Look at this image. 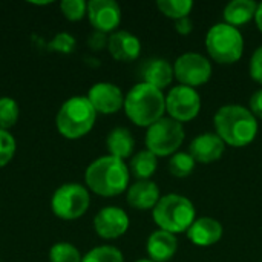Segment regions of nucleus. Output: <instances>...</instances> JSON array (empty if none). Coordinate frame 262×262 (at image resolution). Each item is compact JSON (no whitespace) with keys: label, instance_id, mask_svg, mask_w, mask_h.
<instances>
[{"label":"nucleus","instance_id":"nucleus-1","mask_svg":"<svg viewBox=\"0 0 262 262\" xmlns=\"http://www.w3.org/2000/svg\"><path fill=\"white\" fill-rule=\"evenodd\" d=\"M216 135L229 146L244 147L250 144L258 134L256 117L250 109L238 104H227L216 111L215 118Z\"/></svg>","mask_w":262,"mask_h":262},{"label":"nucleus","instance_id":"nucleus-2","mask_svg":"<svg viewBox=\"0 0 262 262\" xmlns=\"http://www.w3.org/2000/svg\"><path fill=\"white\" fill-rule=\"evenodd\" d=\"M129 167L120 158L106 155L92 161L86 172V186L100 196H117L127 189L129 184Z\"/></svg>","mask_w":262,"mask_h":262},{"label":"nucleus","instance_id":"nucleus-3","mask_svg":"<svg viewBox=\"0 0 262 262\" xmlns=\"http://www.w3.org/2000/svg\"><path fill=\"white\" fill-rule=\"evenodd\" d=\"M124 112L134 124L149 127L164 117L166 97L163 91L141 81L124 97Z\"/></svg>","mask_w":262,"mask_h":262},{"label":"nucleus","instance_id":"nucleus-4","mask_svg":"<svg viewBox=\"0 0 262 262\" xmlns=\"http://www.w3.org/2000/svg\"><path fill=\"white\" fill-rule=\"evenodd\" d=\"M97 112L88 97L75 95L66 100L55 118V126L60 135L68 140H78L91 132L95 124Z\"/></svg>","mask_w":262,"mask_h":262},{"label":"nucleus","instance_id":"nucleus-5","mask_svg":"<svg viewBox=\"0 0 262 262\" xmlns=\"http://www.w3.org/2000/svg\"><path fill=\"white\" fill-rule=\"evenodd\" d=\"M155 224L169 233L187 232L193 224L195 207L190 200L178 193H169L160 198L152 210Z\"/></svg>","mask_w":262,"mask_h":262},{"label":"nucleus","instance_id":"nucleus-6","mask_svg":"<svg viewBox=\"0 0 262 262\" xmlns=\"http://www.w3.org/2000/svg\"><path fill=\"white\" fill-rule=\"evenodd\" d=\"M206 48L216 63L232 64L243 57L244 40L238 28L224 21L209 29L206 35Z\"/></svg>","mask_w":262,"mask_h":262},{"label":"nucleus","instance_id":"nucleus-7","mask_svg":"<svg viewBox=\"0 0 262 262\" xmlns=\"http://www.w3.org/2000/svg\"><path fill=\"white\" fill-rule=\"evenodd\" d=\"M184 141L183 124L170 117H163L147 127L146 147L157 157H169L177 154Z\"/></svg>","mask_w":262,"mask_h":262},{"label":"nucleus","instance_id":"nucleus-8","mask_svg":"<svg viewBox=\"0 0 262 262\" xmlns=\"http://www.w3.org/2000/svg\"><path fill=\"white\" fill-rule=\"evenodd\" d=\"M91 204L89 192L78 183H66L60 186L51 200V209L55 216L72 221L83 216Z\"/></svg>","mask_w":262,"mask_h":262},{"label":"nucleus","instance_id":"nucleus-9","mask_svg":"<svg viewBox=\"0 0 262 262\" xmlns=\"http://www.w3.org/2000/svg\"><path fill=\"white\" fill-rule=\"evenodd\" d=\"M173 75L181 86L196 88L207 83L212 77L210 61L196 52H187L177 58L173 64Z\"/></svg>","mask_w":262,"mask_h":262},{"label":"nucleus","instance_id":"nucleus-10","mask_svg":"<svg viewBox=\"0 0 262 262\" xmlns=\"http://www.w3.org/2000/svg\"><path fill=\"white\" fill-rule=\"evenodd\" d=\"M201 111L200 94L193 88L175 86L166 95V112L178 123L193 120Z\"/></svg>","mask_w":262,"mask_h":262},{"label":"nucleus","instance_id":"nucleus-11","mask_svg":"<svg viewBox=\"0 0 262 262\" xmlns=\"http://www.w3.org/2000/svg\"><path fill=\"white\" fill-rule=\"evenodd\" d=\"M94 229L103 239H117L123 236L129 229L127 213L115 206L101 209L94 218Z\"/></svg>","mask_w":262,"mask_h":262},{"label":"nucleus","instance_id":"nucleus-12","mask_svg":"<svg viewBox=\"0 0 262 262\" xmlns=\"http://www.w3.org/2000/svg\"><path fill=\"white\" fill-rule=\"evenodd\" d=\"M86 97L97 114L109 115L124 107V95L121 89L114 83H107V81L95 83L89 89Z\"/></svg>","mask_w":262,"mask_h":262},{"label":"nucleus","instance_id":"nucleus-13","mask_svg":"<svg viewBox=\"0 0 262 262\" xmlns=\"http://www.w3.org/2000/svg\"><path fill=\"white\" fill-rule=\"evenodd\" d=\"M88 17L98 32H112L121 21V9L114 0L88 2Z\"/></svg>","mask_w":262,"mask_h":262},{"label":"nucleus","instance_id":"nucleus-14","mask_svg":"<svg viewBox=\"0 0 262 262\" xmlns=\"http://www.w3.org/2000/svg\"><path fill=\"white\" fill-rule=\"evenodd\" d=\"M224 150H226V143L216 135V132L215 134L206 132L193 138V141L190 143L189 154L193 157L195 161L209 164L218 161L223 157Z\"/></svg>","mask_w":262,"mask_h":262},{"label":"nucleus","instance_id":"nucleus-15","mask_svg":"<svg viewBox=\"0 0 262 262\" xmlns=\"http://www.w3.org/2000/svg\"><path fill=\"white\" fill-rule=\"evenodd\" d=\"M111 55L118 61H134L141 52V43L137 35L127 31H117L107 40Z\"/></svg>","mask_w":262,"mask_h":262},{"label":"nucleus","instance_id":"nucleus-16","mask_svg":"<svg viewBox=\"0 0 262 262\" xmlns=\"http://www.w3.org/2000/svg\"><path fill=\"white\" fill-rule=\"evenodd\" d=\"M223 236V226L220 221L210 216H203L193 221L187 230V238L200 247H209L216 244Z\"/></svg>","mask_w":262,"mask_h":262},{"label":"nucleus","instance_id":"nucleus-17","mask_svg":"<svg viewBox=\"0 0 262 262\" xmlns=\"http://www.w3.org/2000/svg\"><path fill=\"white\" fill-rule=\"evenodd\" d=\"M146 250L150 261L167 262L173 258L178 250V239L173 233L160 229L149 236Z\"/></svg>","mask_w":262,"mask_h":262},{"label":"nucleus","instance_id":"nucleus-18","mask_svg":"<svg viewBox=\"0 0 262 262\" xmlns=\"http://www.w3.org/2000/svg\"><path fill=\"white\" fill-rule=\"evenodd\" d=\"M160 189L154 181H137L127 189V204L137 210H149L160 201Z\"/></svg>","mask_w":262,"mask_h":262},{"label":"nucleus","instance_id":"nucleus-19","mask_svg":"<svg viewBox=\"0 0 262 262\" xmlns=\"http://www.w3.org/2000/svg\"><path fill=\"white\" fill-rule=\"evenodd\" d=\"M143 83L150 84L160 91L166 89L175 78L173 66L164 58H150L141 68Z\"/></svg>","mask_w":262,"mask_h":262},{"label":"nucleus","instance_id":"nucleus-20","mask_svg":"<svg viewBox=\"0 0 262 262\" xmlns=\"http://www.w3.org/2000/svg\"><path fill=\"white\" fill-rule=\"evenodd\" d=\"M106 146H107V150H109L111 157H115V158H120V160L124 161L126 158H129L132 155L134 147H135V140H134L129 129L115 127L107 135Z\"/></svg>","mask_w":262,"mask_h":262},{"label":"nucleus","instance_id":"nucleus-21","mask_svg":"<svg viewBox=\"0 0 262 262\" xmlns=\"http://www.w3.org/2000/svg\"><path fill=\"white\" fill-rule=\"evenodd\" d=\"M258 5L253 0H233L224 8V20L227 25L239 28L256 15Z\"/></svg>","mask_w":262,"mask_h":262},{"label":"nucleus","instance_id":"nucleus-22","mask_svg":"<svg viewBox=\"0 0 262 262\" xmlns=\"http://www.w3.org/2000/svg\"><path fill=\"white\" fill-rule=\"evenodd\" d=\"M157 158L158 157L154 155L152 152H149L147 149L141 150L130 160L129 172H132V175L138 181H146L157 172V167H158V160Z\"/></svg>","mask_w":262,"mask_h":262},{"label":"nucleus","instance_id":"nucleus-23","mask_svg":"<svg viewBox=\"0 0 262 262\" xmlns=\"http://www.w3.org/2000/svg\"><path fill=\"white\" fill-rule=\"evenodd\" d=\"M157 6L166 17L180 20V18L189 17L193 8V3L192 0H158Z\"/></svg>","mask_w":262,"mask_h":262},{"label":"nucleus","instance_id":"nucleus-24","mask_svg":"<svg viewBox=\"0 0 262 262\" xmlns=\"http://www.w3.org/2000/svg\"><path fill=\"white\" fill-rule=\"evenodd\" d=\"M195 160L190 154L186 152H177L169 160V172L177 178H186L189 177L195 169Z\"/></svg>","mask_w":262,"mask_h":262},{"label":"nucleus","instance_id":"nucleus-25","mask_svg":"<svg viewBox=\"0 0 262 262\" xmlns=\"http://www.w3.org/2000/svg\"><path fill=\"white\" fill-rule=\"evenodd\" d=\"M20 115L18 104L14 98L11 97H2L0 98V129L8 130L11 129Z\"/></svg>","mask_w":262,"mask_h":262},{"label":"nucleus","instance_id":"nucleus-26","mask_svg":"<svg viewBox=\"0 0 262 262\" xmlns=\"http://www.w3.org/2000/svg\"><path fill=\"white\" fill-rule=\"evenodd\" d=\"M51 262H81L83 256L71 243H57L49 250Z\"/></svg>","mask_w":262,"mask_h":262},{"label":"nucleus","instance_id":"nucleus-27","mask_svg":"<svg viewBox=\"0 0 262 262\" xmlns=\"http://www.w3.org/2000/svg\"><path fill=\"white\" fill-rule=\"evenodd\" d=\"M81 262H124V258L118 249L112 246H101L88 252Z\"/></svg>","mask_w":262,"mask_h":262},{"label":"nucleus","instance_id":"nucleus-28","mask_svg":"<svg viewBox=\"0 0 262 262\" xmlns=\"http://www.w3.org/2000/svg\"><path fill=\"white\" fill-rule=\"evenodd\" d=\"M60 9L68 20L78 21L88 14V3L84 0H63Z\"/></svg>","mask_w":262,"mask_h":262},{"label":"nucleus","instance_id":"nucleus-29","mask_svg":"<svg viewBox=\"0 0 262 262\" xmlns=\"http://www.w3.org/2000/svg\"><path fill=\"white\" fill-rule=\"evenodd\" d=\"M15 154V140L8 130L0 129V167L11 163Z\"/></svg>","mask_w":262,"mask_h":262},{"label":"nucleus","instance_id":"nucleus-30","mask_svg":"<svg viewBox=\"0 0 262 262\" xmlns=\"http://www.w3.org/2000/svg\"><path fill=\"white\" fill-rule=\"evenodd\" d=\"M49 48L52 51H58V52H63V54H69L75 48V38L71 34H68V32H60L49 43Z\"/></svg>","mask_w":262,"mask_h":262},{"label":"nucleus","instance_id":"nucleus-31","mask_svg":"<svg viewBox=\"0 0 262 262\" xmlns=\"http://www.w3.org/2000/svg\"><path fill=\"white\" fill-rule=\"evenodd\" d=\"M250 75L252 78L262 84V46H259L253 55H252V60H250Z\"/></svg>","mask_w":262,"mask_h":262},{"label":"nucleus","instance_id":"nucleus-32","mask_svg":"<svg viewBox=\"0 0 262 262\" xmlns=\"http://www.w3.org/2000/svg\"><path fill=\"white\" fill-rule=\"evenodd\" d=\"M250 112L262 120V89H259L258 92H255L250 98Z\"/></svg>","mask_w":262,"mask_h":262},{"label":"nucleus","instance_id":"nucleus-33","mask_svg":"<svg viewBox=\"0 0 262 262\" xmlns=\"http://www.w3.org/2000/svg\"><path fill=\"white\" fill-rule=\"evenodd\" d=\"M175 31L180 34V35H187L193 31V23L189 17H184V18H180V20H175Z\"/></svg>","mask_w":262,"mask_h":262},{"label":"nucleus","instance_id":"nucleus-34","mask_svg":"<svg viewBox=\"0 0 262 262\" xmlns=\"http://www.w3.org/2000/svg\"><path fill=\"white\" fill-rule=\"evenodd\" d=\"M107 40L109 38H106V35L103 34V32H94L92 35H91V38H89V45H91V48L92 49H101L104 45H107Z\"/></svg>","mask_w":262,"mask_h":262},{"label":"nucleus","instance_id":"nucleus-35","mask_svg":"<svg viewBox=\"0 0 262 262\" xmlns=\"http://www.w3.org/2000/svg\"><path fill=\"white\" fill-rule=\"evenodd\" d=\"M255 21H256V26L258 29L262 32V3L258 5V9H256V15H255Z\"/></svg>","mask_w":262,"mask_h":262},{"label":"nucleus","instance_id":"nucleus-36","mask_svg":"<svg viewBox=\"0 0 262 262\" xmlns=\"http://www.w3.org/2000/svg\"><path fill=\"white\" fill-rule=\"evenodd\" d=\"M137 262H154V261H150V259H140V261H137Z\"/></svg>","mask_w":262,"mask_h":262}]
</instances>
